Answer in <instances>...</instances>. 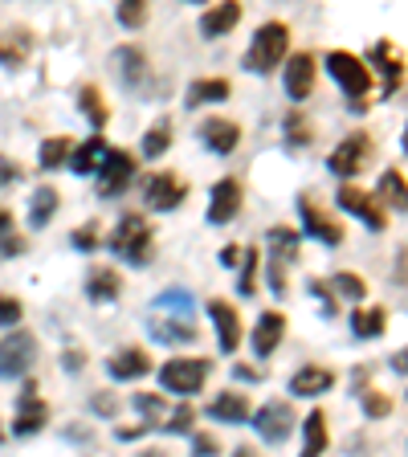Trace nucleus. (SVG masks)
<instances>
[{
    "mask_svg": "<svg viewBox=\"0 0 408 457\" xmlns=\"http://www.w3.org/2000/svg\"><path fill=\"white\" fill-rule=\"evenodd\" d=\"M286 49H290V29H286L282 21H266V25L254 33V41H249L241 66H246L249 74L266 78L286 62Z\"/></svg>",
    "mask_w": 408,
    "mask_h": 457,
    "instance_id": "obj_1",
    "label": "nucleus"
},
{
    "mask_svg": "<svg viewBox=\"0 0 408 457\" xmlns=\"http://www.w3.org/2000/svg\"><path fill=\"white\" fill-rule=\"evenodd\" d=\"M152 245H155V237H152L147 217H143V212H123L111 233V253L119 257V262H127V266L143 270L152 262Z\"/></svg>",
    "mask_w": 408,
    "mask_h": 457,
    "instance_id": "obj_2",
    "label": "nucleus"
},
{
    "mask_svg": "<svg viewBox=\"0 0 408 457\" xmlns=\"http://www.w3.org/2000/svg\"><path fill=\"white\" fill-rule=\"evenodd\" d=\"M327 74L339 82V90L347 95V106H352L355 114L368 111V90H371V70L363 66L360 54H347V49H331L327 54Z\"/></svg>",
    "mask_w": 408,
    "mask_h": 457,
    "instance_id": "obj_3",
    "label": "nucleus"
},
{
    "mask_svg": "<svg viewBox=\"0 0 408 457\" xmlns=\"http://www.w3.org/2000/svg\"><path fill=\"white\" fill-rule=\"evenodd\" d=\"M298 257V233L286 225H274L266 233V274H270V290L286 295V270Z\"/></svg>",
    "mask_w": 408,
    "mask_h": 457,
    "instance_id": "obj_4",
    "label": "nucleus"
},
{
    "mask_svg": "<svg viewBox=\"0 0 408 457\" xmlns=\"http://www.w3.org/2000/svg\"><path fill=\"white\" fill-rule=\"evenodd\" d=\"M212 363L209 360H168L160 368V384L171 392V396H196L209 380Z\"/></svg>",
    "mask_w": 408,
    "mask_h": 457,
    "instance_id": "obj_5",
    "label": "nucleus"
},
{
    "mask_svg": "<svg viewBox=\"0 0 408 457\" xmlns=\"http://www.w3.org/2000/svg\"><path fill=\"white\" fill-rule=\"evenodd\" d=\"M135 171H139V160L123 147H106L103 163H98V196H119V192L131 188Z\"/></svg>",
    "mask_w": 408,
    "mask_h": 457,
    "instance_id": "obj_6",
    "label": "nucleus"
},
{
    "mask_svg": "<svg viewBox=\"0 0 408 457\" xmlns=\"http://www.w3.org/2000/svg\"><path fill=\"white\" fill-rule=\"evenodd\" d=\"M37 360V339L29 331H9L0 339V380H21Z\"/></svg>",
    "mask_w": 408,
    "mask_h": 457,
    "instance_id": "obj_7",
    "label": "nucleus"
},
{
    "mask_svg": "<svg viewBox=\"0 0 408 457\" xmlns=\"http://www.w3.org/2000/svg\"><path fill=\"white\" fill-rule=\"evenodd\" d=\"M371 152H376L371 135L368 131H355V135H347V139H343L331 155H327V168H331L335 176H343V180H352V176H360V171L371 163Z\"/></svg>",
    "mask_w": 408,
    "mask_h": 457,
    "instance_id": "obj_8",
    "label": "nucleus"
},
{
    "mask_svg": "<svg viewBox=\"0 0 408 457\" xmlns=\"http://www.w3.org/2000/svg\"><path fill=\"white\" fill-rule=\"evenodd\" d=\"M249 420L257 425V433H262L266 445H282V441L295 433V409H290V400H266Z\"/></svg>",
    "mask_w": 408,
    "mask_h": 457,
    "instance_id": "obj_9",
    "label": "nucleus"
},
{
    "mask_svg": "<svg viewBox=\"0 0 408 457\" xmlns=\"http://www.w3.org/2000/svg\"><path fill=\"white\" fill-rule=\"evenodd\" d=\"M49 420V404L37 396V380H29L25 388H21L17 396V417H12V437H33V433H41Z\"/></svg>",
    "mask_w": 408,
    "mask_h": 457,
    "instance_id": "obj_10",
    "label": "nucleus"
},
{
    "mask_svg": "<svg viewBox=\"0 0 408 457\" xmlns=\"http://www.w3.org/2000/svg\"><path fill=\"white\" fill-rule=\"evenodd\" d=\"M335 200H339V209H343V212H352V217H360L363 225L371 228V233H384L388 217H384V209L376 204V196H371V192H363L360 184H339Z\"/></svg>",
    "mask_w": 408,
    "mask_h": 457,
    "instance_id": "obj_11",
    "label": "nucleus"
},
{
    "mask_svg": "<svg viewBox=\"0 0 408 457\" xmlns=\"http://www.w3.org/2000/svg\"><path fill=\"white\" fill-rule=\"evenodd\" d=\"M143 200L155 212H171V209H180V200H188V184L180 176H171V171H155V176L143 180Z\"/></svg>",
    "mask_w": 408,
    "mask_h": 457,
    "instance_id": "obj_12",
    "label": "nucleus"
},
{
    "mask_svg": "<svg viewBox=\"0 0 408 457\" xmlns=\"http://www.w3.org/2000/svg\"><path fill=\"white\" fill-rule=\"evenodd\" d=\"M298 217H303V233H311L314 241H323V245H343V225L335 217H327L311 196H298Z\"/></svg>",
    "mask_w": 408,
    "mask_h": 457,
    "instance_id": "obj_13",
    "label": "nucleus"
},
{
    "mask_svg": "<svg viewBox=\"0 0 408 457\" xmlns=\"http://www.w3.org/2000/svg\"><path fill=\"white\" fill-rule=\"evenodd\" d=\"M363 66H380V74H384V95H396L400 86H404V57L396 54V49L388 46V41H376V46L368 49V57H363Z\"/></svg>",
    "mask_w": 408,
    "mask_h": 457,
    "instance_id": "obj_14",
    "label": "nucleus"
},
{
    "mask_svg": "<svg viewBox=\"0 0 408 457\" xmlns=\"http://www.w3.org/2000/svg\"><path fill=\"white\" fill-rule=\"evenodd\" d=\"M37 49V37L29 33L25 25H12L0 33V66L4 70H25V62Z\"/></svg>",
    "mask_w": 408,
    "mask_h": 457,
    "instance_id": "obj_15",
    "label": "nucleus"
},
{
    "mask_svg": "<svg viewBox=\"0 0 408 457\" xmlns=\"http://www.w3.org/2000/svg\"><path fill=\"white\" fill-rule=\"evenodd\" d=\"M200 143H204L212 155H233V152H237V143H241V127L233 123V119L212 114V119H204V123H200Z\"/></svg>",
    "mask_w": 408,
    "mask_h": 457,
    "instance_id": "obj_16",
    "label": "nucleus"
},
{
    "mask_svg": "<svg viewBox=\"0 0 408 457\" xmlns=\"http://www.w3.org/2000/svg\"><path fill=\"white\" fill-rule=\"evenodd\" d=\"M237 25H241V4L237 0H221V4H212V9L200 12V37H209V41L229 37Z\"/></svg>",
    "mask_w": 408,
    "mask_h": 457,
    "instance_id": "obj_17",
    "label": "nucleus"
},
{
    "mask_svg": "<svg viewBox=\"0 0 408 457\" xmlns=\"http://www.w3.org/2000/svg\"><path fill=\"white\" fill-rule=\"evenodd\" d=\"M241 212V184L233 176L212 184V196H209V225H229V220Z\"/></svg>",
    "mask_w": 408,
    "mask_h": 457,
    "instance_id": "obj_18",
    "label": "nucleus"
},
{
    "mask_svg": "<svg viewBox=\"0 0 408 457\" xmlns=\"http://www.w3.org/2000/svg\"><path fill=\"white\" fill-rule=\"evenodd\" d=\"M209 314H212V323H217L221 352L233 355V352L241 347V314H237V306H229L225 298H212V303H209Z\"/></svg>",
    "mask_w": 408,
    "mask_h": 457,
    "instance_id": "obj_19",
    "label": "nucleus"
},
{
    "mask_svg": "<svg viewBox=\"0 0 408 457\" xmlns=\"http://www.w3.org/2000/svg\"><path fill=\"white\" fill-rule=\"evenodd\" d=\"M335 388V371L323 363H303L290 376V396H327Z\"/></svg>",
    "mask_w": 408,
    "mask_h": 457,
    "instance_id": "obj_20",
    "label": "nucleus"
},
{
    "mask_svg": "<svg viewBox=\"0 0 408 457\" xmlns=\"http://www.w3.org/2000/svg\"><path fill=\"white\" fill-rule=\"evenodd\" d=\"M319 62H314V54H295L290 62H286V95L295 98V103H303V98H311L314 90V74H319Z\"/></svg>",
    "mask_w": 408,
    "mask_h": 457,
    "instance_id": "obj_21",
    "label": "nucleus"
},
{
    "mask_svg": "<svg viewBox=\"0 0 408 457\" xmlns=\"http://www.w3.org/2000/svg\"><path fill=\"white\" fill-rule=\"evenodd\" d=\"M114 74H119V82H123V86H131V90H143V82L152 78V66H147L143 49L123 46V49H114Z\"/></svg>",
    "mask_w": 408,
    "mask_h": 457,
    "instance_id": "obj_22",
    "label": "nucleus"
},
{
    "mask_svg": "<svg viewBox=\"0 0 408 457\" xmlns=\"http://www.w3.org/2000/svg\"><path fill=\"white\" fill-rule=\"evenodd\" d=\"M286 335V319L278 311H266L262 319H257L254 335H249V343H254V355L257 360H270V355L278 352V343H282Z\"/></svg>",
    "mask_w": 408,
    "mask_h": 457,
    "instance_id": "obj_23",
    "label": "nucleus"
},
{
    "mask_svg": "<svg viewBox=\"0 0 408 457\" xmlns=\"http://www.w3.org/2000/svg\"><path fill=\"white\" fill-rule=\"evenodd\" d=\"M106 371H111L114 380H143L152 371V355L143 352V347H119L106 360Z\"/></svg>",
    "mask_w": 408,
    "mask_h": 457,
    "instance_id": "obj_24",
    "label": "nucleus"
},
{
    "mask_svg": "<svg viewBox=\"0 0 408 457\" xmlns=\"http://www.w3.org/2000/svg\"><path fill=\"white\" fill-rule=\"evenodd\" d=\"M119 290H123V274L114 266H95L90 278H86V298L90 303H114Z\"/></svg>",
    "mask_w": 408,
    "mask_h": 457,
    "instance_id": "obj_25",
    "label": "nucleus"
},
{
    "mask_svg": "<svg viewBox=\"0 0 408 457\" xmlns=\"http://www.w3.org/2000/svg\"><path fill=\"white\" fill-rule=\"evenodd\" d=\"M327 441H331V433H327V412L311 409L303 420V449H298V457H323Z\"/></svg>",
    "mask_w": 408,
    "mask_h": 457,
    "instance_id": "obj_26",
    "label": "nucleus"
},
{
    "mask_svg": "<svg viewBox=\"0 0 408 457\" xmlns=\"http://www.w3.org/2000/svg\"><path fill=\"white\" fill-rule=\"evenodd\" d=\"M209 417L221 420V425H246L249 417H254V409H249V396H241V392H221L217 400L209 404Z\"/></svg>",
    "mask_w": 408,
    "mask_h": 457,
    "instance_id": "obj_27",
    "label": "nucleus"
},
{
    "mask_svg": "<svg viewBox=\"0 0 408 457\" xmlns=\"http://www.w3.org/2000/svg\"><path fill=\"white\" fill-rule=\"evenodd\" d=\"M196 323L192 319H171V314H163V319H152V339L160 343H171V347H184V343H196Z\"/></svg>",
    "mask_w": 408,
    "mask_h": 457,
    "instance_id": "obj_28",
    "label": "nucleus"
},
{
    "mask_svg": "<svg viewBox=\"0 0 408 457\" xmlns=\"http://www.w3.org/2000/svg\"><path fill=\"white\" fill-rule=\"evenodd\" d=\"M106 155V135H90L86 143H78L74 152H70V171L74 176H90V171H98V163H103Z\"/></svg>",
    "mask_w": 408,
    "mask_h": 457,
    "instance_id": "obj_29",
    "label": "nucleus"
},
{
    "mask_svg": "<svg viewBox=\"0 0 408 457\" xmlns=\"http://www.w3.org/2000/svg\"><path fill=\"white\" fill-rule=\"evenodd\" d=\"M376 204H380V209H396V212L408 209V184H404V171H400V168H388V171L380 176V188H376Z\"/></svg>",
    "mask_w": 408,
    "mask_h": 457,
    "instance_id": "obj_30",
    "label": "nucleus"
},
{
    "mask_svg": "<svg viewBox=\"0 0 408 457\" xmlns=\"http://www.w3.org/2000/svg\"><path fill=\"white\" fill-rule=\"evenodd\" d=\"M229 95H233V86H229V78H196V82L188 86V106L196 111V106L229 103Z\"/></svg>",
    "mask_w": 408,
    "mask_h": 457,
    "instance_id": "obj_31",
    "label": "nucleus"
},
{
    "mask_svg": "<svg viewBox=\"0 0 408 457\" xmlns=\"http://www.w3.org/2000/svg\"><path fill=\"white\" fill-rule=\"evenodd\" d=\"M78 106H82L86 123L95 127V135H103V131H106V123H111V111H106V103H103V90H98L95 82H86L82 90H78Z\"/></svg>",
    "mask_w": 408,
    "mask_h": 457,
    "instance_id": "obj_32",
    "label": "nucleus"
},
{
    "mask_svg": "<svg viewBox=\"0 0 408 457\" xmlns=\"http://www.w3.org/2000/svg\"><path fill=\"white\" fill-rule=\"evenodd\" d=\"M131 409L143 417V428H163L171 404L163 396H155V392H135V396H131Z\"/></svg>",
    "mask_w": 408,
    "mask_h": 457,
    "instance_id": "obj_33",
    "label": "nucleus"
},
{
    "mask_svg": "<svg viewBox=\"0 0 408 457\" xmlns=\"http://www.w3.org/2000/svg\"><path fill=\"white\" fill-rule=\"evenodd\" d=\"M384 327H388V311L384 306H355V314H352L355 339H380Z\"/></svg>",
    "mask_w": 408,
    "mask_h": 457,
    "instance_id": "obj_34",
    "label": "nucleus"
},
{
    "mask_svg": "<svg viewBox=\"0 0 408 457\" xmlns=\"http://www.w3.org/2000/svg\"><path fill=\"white\" fill-rule=\"evenodd\" d=\"M54 212H57V188H49V184L33 188V200H29V228H33V233L46 228L49 220H54Z\"/></svg>",
    "mask_w": 408,
    "mask_h": 457,
    "instance_id": "obj_35",
    "label": "nucleus"
},
{
    "mask_svg": "<svg viewBox=\"0 0 408 457\" xmlns=\"http://www.w3.org/2000/svg\"><path fill=\"white\" fill-rule=\"evenodd\" d=\"M70 152H74V139H70V135H54V139H41L37 163H41L46 171H57V168H66Z\"/></svg>",
    "mask_w": 408,
    "mask_h": 457,
    "instance_id": "obj_36",
    "label": "nucleus"
},
{
    "mask_svg": "<svg viewBox=\"0 0 408 457\" xmlns=\"http://www.w3.org/2000/svg\"><path fill=\"white\" fill-rule=\"evenodd\" d=\"M327 290H331V295H339V298H347V303H355V306L368 298V282H363L360 274H352V270H339V274H331Z\"/></svg>",
    "mask_w": 408,
    "mask_h": 457,
    "instance_id": "obj_37",
    "label": "nucleus"
},
{
    "mask_svg": "<svg viewBox=\"0 0 408 457\" xmlns=\"http://www.w3.org/2000/svg\"><path fill=\"white\" fill-rule=\"evenodd\" d=\"M29 249V241L17 233V220H12V212L0 204V257H21Z\"/></svg>",
    "mask_w": 408,
    "mask_h": 457,
    "instance_id": "obj_38",
    "label": "nucleus"
},
{
    "mask_svg": "<svg viewBox=\"0 0 408 457\" xmlns=\"http://www.w3.org/2000/svg\"><path fill=\"white\" fill-rule=\"evenodd\" d=\"M168 147H171V123L160 119V123H152L147 135H143V160H160Z\"/></svg>",
    "mask_w": 408,
    "mask_h": 457,
    "instance_id": "obj_39",
    "label": "nucleus"
},
{
    "mask_svg": "<svg viewBox=\"0 0 408 457\" xmlns=\"http://www.w3.org/2000/svg\"><path fill=\"white\" fill-rule=\"evenodd\" d=\"M257 266H262V253H257V245H249L246 253H241V282H237V290L246 298L257 290Z\"/></svg>",
    "mask_w": 408,
    "mask_h": 457,
    "instance_id": "obj_40",
    "label": "nucleus"
},
{
    "mask_svg": "<svg viewBox=\"0 0 408 457\" xmlns=\"http://www.w3.org/2000/svg\"><path fill=\"white\" fill-rule=\"evenodd\" d=\"M114 17H119L123 29H143L147 25V0H123V4L114 9Z\"/></svg>",
    "mask_w": 408,
    "mask_h": 457,
    "instance_id": "obj_41",
    "label": "nucleus"
},
{
    "mask_svg": "<svg viewBox=\"0 0 408 457\" xmlns=\"http://www.w3.org/2000/svg\"><path fill=\"white\" fill-rule=\"evenodd\" d=\"M155 306L171 311L176 319H192V295H184V290H163V295L155 298Z\"/></svg>",
    "mask_w": 408,
    "mask_h": 457,
    "instance_id": "obj_42",
    "label": "nucleus"
},
{
    "mask_svg": "<svg viewBox=\"0 0 408 457\" xmlns=\"http://www.w3.org/2000/svg\"><path fill=\"white\" fill-rule=\"evenodd\" d=\"M163 428L168 433H196V409L192 404H176L168 412V420H163Z\"/></svg>",
    "mask_w": 408,
    "mask_h": 457,
    "instance_id": "obj_43",
    "label": "nucleus"
},
{
    "mask_svg": "<svg viewBox=\"0 0 408 457\" xmlns=\"http://www.w3.org/2000/svg\"><path fill=\"white\" fill-rule=\"evenodd\" d=\"M311 119H306L303 111H290L286 114V139L290 143H298V147H306V143H311Z\"/></svg>",
    "mask_w": 408,
    "mask_h": 457,
    "instance_id": "obj_44",
    "label": "nucleus"
},
{
    "mask_svg": "<svg viewBox=\"0 0 408 457\" xmlns=\"http://www.w3.org/2000/svg\"><path fill=\"white\" fill-rule=\"evenodd\" d=\"M360 396V404H363V412H368L371 420H380V417H388L396 404H392V396H384V392H355Z\"/></svg>",
    "mask_w": 408,
    "mask_h": 457,
    "instance_id": "obj_45",
    "label": "nucleus"
},
{
    "mask_svg": "<svg viewBox=\"0 0 408 457\" xmlns=\"http://www.w3.org/2000/svg\"><path fill=\"white\" fill-rule=\"evenodd\" d=\"M74 249H82V253L98 249V220H86V225L74 228Z\"/></svg>",
    "mask_w": 408,
    "mask_h": 457,
    "instance_id": "obj_46",
    "label": "nucleus"
},
{
    "mask_svg": "<svg viewBox=\"0 0 408 457\" xmlns=\"http://www.w3.org/2000/svg\"><path fill=\"white\" fill-rule=\"evenodd\" d=\"M119 409H123V400L114 396V392H95L90 396V412H98V417H114Z\"/></svg>",
    "mask_w": 408,
    "mask_h": 457,
    "instance_id": "obj_47",
    "label": "nucleus"
},
{
    "mask_svg": "<svg viewBox=\"0 0 408 457\" xmlns=\"http://www.w3.org/2000/svg\"><path fill=\"white\" fill-rule=\"evenodd\" d=\"M21 314H25V306H21V298L12 295H0V327H17Z\"/></svg>",
    "mask_w": 408,
    "mask_h": 457,
    "instance_id": "obj_48",
    "label": "nucleus"
},
{
    "mask_svg": "<svg viewBox=\"0 0 408 457\" xmlns=\"http://www.w3.org/2000/svg\"><path fill=\"white\" fill-rule=\"evenodd\" d=\"M17 180H21V163L9 160V155H0V188H9Z\"/></svg>",
    "mask_w": 408,
    "mask_h": 457,
    "instance_id": "obj_49",
    "label": "nucleus"
},
{
    "mask_svg": "<svg viewBox=\"0 0 408 457\" xmlns=\"http://www.w3.org/2000/svg\"><path fill=\"white\" fill-rule=\"evenodd\" d=\"M217 437H209V433H196V437H192V457H212L217 453Z\"/></svg>",
    "mask_w": 408,
    "mask_h": 457,
    "instance_id": "obj_50",
    "label": "nucleus"
},
{
    "mask_svg": "<svg viewBox=\"0 0 408 457\" xmlns=\"http://www.w3.org/2000/svg\"><path fill=\"white\" fill-rule=\"evenodd\" d=\"M311 290H314V295H319V298H323V311H327V319H335V314H339V306H335V295H331V290H327V282H319V278H314V282H311Z\"/></svg>",
    "mask_w": 408,
    "mask_h": 457,
    "instance_id": "obj_51",
    "label": "nucleus"
},
{
    "mask_svg": "<svg viewBox=\"0 0 408 457\" xmlns=\"http://www.w3.org/2000/svg\"><path fill=\"white\" fill-rule=\"evenodd\" d=\"M62 368L78 376V371L86 368V352H82V347H70V352H62Z\"/></svg>",
    "mask_w": 408,
    "mask_h": 457,
    "instance_id": "obj_52",
    "label": "nucleus"
},
{
    "mask_svg": "<svg viewBox=\"0 0 408 457\" xmlns=\"http://www.w3.org/2000/svg\"><path fill=\"white\" fill-rule=\"evenodd\" d=\"M143 433H147V428L143 425H123V428H114V441H135V437H143Z\"/></svg>",
    "mask_w": 408,
    "mask_h": 457,
    "instance_id": "obj_53",
    "label": "nucleus"
},
{
    "mask_svg": "<svg viewBox=\"0 0 408 457\" xmlns=\"http://www.w3.org/2000/svg\"><path fill=\"white\" fill-rule=\"evenodd\" d=\"M237 262H241V249L237 245H225V249H221V266H237Z\"/></svg>",
    "mask_w": 408,
    "mask_h": 457,
    "instance_id": "obj_54",
    "label": "nucleus"
},
{
    "mask_svg": "<svg viewBox=\"0 0 408 457\" xmlns=\"http://www.w3.org/2000/svg\"><path fill=\"white\" fill-rule=\"evenodd\" d=\"M404 257H408V249L400 245V249H396V282H400V286H404Z\"/></svg>",
    "mask_w": 408,
    "mask_h": 457,
    "instance_id": "obj_55",
    "label": "nucleus"
},
{
    "mask_svg": "<svg viewBox=\"0 0 408 457\" xmlns=\"http://www.w3.org/2000/svg\"><path fill=\"white\" fill-rule=\"evenodd\" d=\"M404 360H408V352H404V347H400V352H396V355H392V368H396V371H400V376H404Z\"/></svg>",
    "mask_w": 408,
    "mask_h": 457,
    "instance_id": "obj_56",
    "label": "nucleus"
},
{
    "mask_svg": "<svg viewBox=\"0 0 408 457\" xmlns=\"http://www.w3.org/2000/svg\"><path fill=\"white\" fill-rule=\"evenodd\" d=\"M139 457H168V453H163V449H143Z\"/></svg>",
    "mask_w": 408,
    "mask_h": 457,
    "instance_id": "obj_57",
    "label": "nucleus"
},
{
    "mask_svg": "<svg viewBox=\"0 0 408 457\" xmlns=\"http://www.w3.org/2000/svg\"><path fill=\"white\" fill-rule=\"evenodd\" d=\"M233 457H249V449H237V453H233Z\"/></svg>",
    "mask_w": 408,
    "mask_h": 457,
    "instance_id": "obj_58",
    "label": "nucleus"
},
{
    "mask_svg": "<svg viewBox=\"0 0 408 457\" xmlns=\"http://www.w3.org/2000/svg\"><path fill=\"white\" fill-rule=\"evenodd\" d=\"M0 441H4V428H0Z\"/></svg>",
    "mask_w": 408,
    "mask_h": 457,
    "instance_id": "obj_59",
    "label": "nucleus"
}]
</instances>
